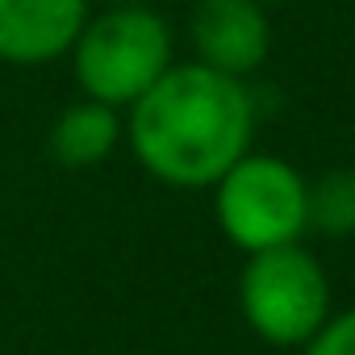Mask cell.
<instances>
[{"mask_svg": "<svg viewBox=\"0 0 355 355\" xmlns=\"http://www.w3.org/2000/svg\"><path fill=\"white\" fill-rule=\"evenodd\" d=\"M125 142L138 167L167 189H214L255 142V96L247 80L197 59L171 63L130 109Z\"/></svg>", "mask_w": 355, "mask_h": 355, "instance_id": "cell-1", "label": "cell"}, {"mask_svg": "<svg viewBox=\"0 0 355 355\" xmlns=\"http://www.w3.org/2000/svg\"><path fill=\"white\" fill-rule=\"evenodd\" d=\"M309 230L334 243L355 239V167H330L309 180Z\"/></svg>", "mask_w": 355, "mask_h": 355, "instance_id": "cell-8", "label": "cell"}, {"mask_svg": "<svg viewBox=\"0 0 355 355\" xmlns=\"http://www.w3.org/2000/svg\"><path fill=\"white\" fill-rule=\"evenodd\" d=\"M214 218L222 239L243 255L305 243L309 180L284 155L247 150L214 184Z\"/></svg>", "mask_w": 355, "mask_h": 355, "instance_id": "cell-3", "label": "cell"}, {"mask_svg": "<svg viewBox=\"0 0 355 355\" xmlns=\"http://www.w3.org/2000/svg\"><path fill=\"white\" fill-rule=\"evenodd\" d=\"M67 59L88 101L125 113L175 63V38L150 5H105L88 13Z\"/></svg>", "mask_w": 355, "mask_h": 355, "instance_id": "cell-2", "label": "cell"}, {"mask_svg": "<svg viewBox=\"0 0 355 355\" xmlns=\"http://www.w3.org/2000/svg\"><path fill=\"white\" fill-rule=\"evenodd\" d=\"M334 293L322 259L305 243L247 255L239 272V313L251 334L280 351H301L334 313Z\"/></svg>", "mask_w": 355, "mask_h": 355, "instance_id": "cell-4", "label": "cell"}, {"mask_svg": "<svg viewBox=\"0 0 355 355\" xmlns=\"http://www.w3.org/2000/svg\"><path fill=\"white\" fill-rule=\"evenodd\" d=\"M125 142V117L121 109H109L101 101H76L67 105L55 125H51V159L67 171H88V167H101L117 146Z\"/></svg>", "mask_w": 355, "mask_h": 355, "instance_id": "cell-7", "label": "cell"}, {"mask_svg": "<svg viewBox=\"0 0 355 355\" xmlns=\"http://www.w3.org/2000/svg\"><path fill=\"white\" fill-rule=\"evenodd\" d=\"M189 42L197 63L247 80L272 55V17L259 0H197L189 13Z\"/></svg>", "mask_w": 355, "mask_h": 355, "instance_id": "cell-5", "label": "cell"}, {"mask_svg": "<svg viewBox=\"0 0 355 355\" xmlns=\"http://www.w3.org/2000/svg\"><path fill=\"white\" fill-rule=\"evenodd\" d=\"M301 355H355V305L326 318V326L301 347Z\"/></svg>", "mask_w": 355, "mask_h": 355, "instance_id": "cell-9", "label": "cell"}, {"mask_svg": "<svg viewBox=\"0 0 355 355\" xmlns=\"http://www.w3.org/2000/svg\"><path fill=\"white\" fill-rule=\"evenodd\" d=\"M92 0H0V63L46 67L67 59Z\"/></svg>", "mask_w": 355, "mask_h": 355, "instance_id": "cell-6", "label": "cell"}, {"mask_svg": "<svg viewBox=\"0 0 355 355\" xmlns=\"http://www.w3.org/2000/svg\"><path fill=\"white\" fill-rule=\"evenodd\" d=\"M259 5H268V9H276V5H293V0H259Z\"/></svg>", "mask_w": 355, "mask_h": 355, "instance_id": "cell-11", "label": "cell"}, {"mask_svg": "<svg viewBox=\"0 0 355 355\" xmlns=\"http://www.w3.org/2000/svg\"><path fill=\"white\" fill-rule=\"evenodd\" d=\"M101 5H150V0H101Z\"/></svg>", "mask_w": 355, "mask_h": 355, "instance_id": "cell-10", "label": "cell"}]
</instances>
